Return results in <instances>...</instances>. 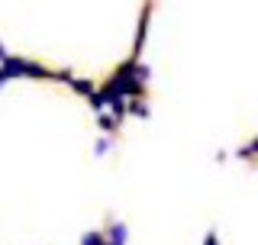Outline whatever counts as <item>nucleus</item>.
<instances>
[{
    "mask_svg": "<svg viewBox=\"0 0 258 245\" xmlns=\"http://www.w3.org/2000/svg\"><path fill=\"white\" fill-rule=\"evenodd\" d=\"M236 155H239V158H255V155H258V136H255L248 145H242V149H239Z\"/></svg>",
    "mask_w": 258,
    "mask_h": 245,
    "instance_id": "3",
    "label": "nucleus"
},
{
    "mask_svg": "<svg viewBox=\"0 0 258 245\" xmlns=\"http://www.w3.org/2000/svg\"><path fill=\"white\" fill-rule=\"evenodd\" d=\"M4 81H7V75H4V71H0V84H4Z\"/></svg>",
    "mask_w": 258,
    "mask_h": 245,
    "instance_id": "4",
    "label": "nucleus"
},
{
    "mask_svg": "<svg viewBox=\"0 0 258 245\" xmlns=\"http://www.w3.org/2000/svg\"><path fill=\"white\" fill-rule=\"evenodd\" d=\"M97 122H100V129H107V133H110V129H116V126H119V119L113 116V113H107V110H103L100 116H97Z\"/></svg>",
    "mask_w": 258,
    "mask_h": 245,
    "instance_id": "2",
    "label": "nucleus"
},
{
    "mask_svg": "<svg viewBox=\"0 0 258 245\" xmlns=\"http://www.w3.org/2000/svg\"><path fill=\"white\" fill-rule=\"evenodd\" d=\"M68 84H71V91H78V94H84V97H94V94H97L94 81H84V78H71Z\"/></svg>",
    "mask_w": 258,
    "mask_h": 245,
    "instance_id": "1",
    "label": "nucleus"
}]
</instances>
